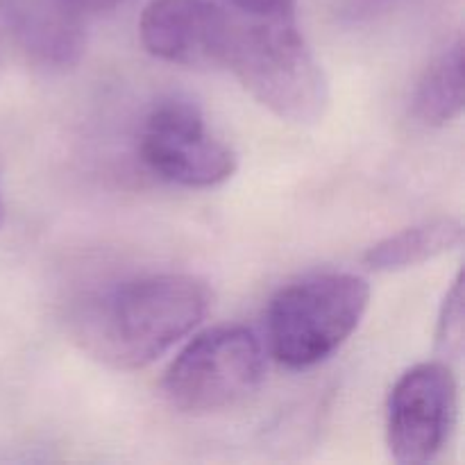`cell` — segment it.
Here are the masks:
<instances>
[{"label": "cell", "instance_id": "obj_8", "mask_svg": "<svg viewBox=\"0 0 465 465\" xmlns=\"http://www.w3.org/2000/svg\"><path fill=\"white\" fill-rule=\"evenodd\" d=\"M23 45L48 64H71L84 48L82 12L71 0H18L12 12Z\"/></svg>", "mask_w": 465, "mask_h": 465}, {"label": "cell", "instance_id": "obj_6", "mask_svg": "<svg viewBox=\"0 0 465 465\" xmlns=\"http://www.w3.org/2000/svg\"><path fill=\"white\" fill-rule=\"evenodd\" d=\"M459 411V389L445 361L409 368L389 395L386 443L398 463H430L450 443Z\"/></svg>", "mask_w": 465, "mask_h": 465}, {"label": "cell", "instance_id": "obj_3", "mask_svg": "<svg viewBox=\"0 0 465 465\" xmlns=\"http://www.w3.org/2000/svg\"><path fill=\"white\" fill-rule=\"evenodd\" d=\"M371 284L352 272H318L277 291L266 312L268 348L289 371L327 361L359 330Z\"/></svg>", "mask_w": 465, "mask_h": 465}, {"label": "cell", "instance_id": "obj_1", "mask_svg": "<svg viewBox=\"0 0 465 465\" xmlns=\"http://www.w3.org/2000/svg\"><path fill=\"white\" fill-rule=\"evenodd\" d=\"M209 307L212 291L198 277H136L86 302L75 321V336L98 361L116 371H139L189 336Z\"/></svg>", "mask_w": 465, "mask_h": 465}, {"label": "cell", "instance_id": "obj_12", "mask_svg": "<svg viewBox=\"0 0 465 465\" xmlns=\"http://www.w3.org/2000/svg\"><path fill=\"white\" fill-rule=\"evenodd\" d=\"M227 3L254 21L295 18V0H227Z\"/></svg>", "mask_w": 465, "mask_h": 465}, {"label": "cell", "instance_id": "obj_9", "mask_svg": "<svg viewBox=\"0 0 465 465\" xmlns=\"http://www.w3.org/2000/svg\"><path fill=\"white\" fill-rule=\"evenodd\" d=\"M463 241V225L457 218H434L418 223L402 232L377 241L366 250L363 263L375 272H398L431 262L450 250L459 248Z\"/></svg>", "mask_w": 465, "mask_h": 465}, {"label": "cell", "instance_id": "obj_10", "mask_svg": "<svg viewBox=\"0 0 465 465\" xmlns=\"http://www.w3.org/2000/svg\"><path fill=\"white\" fill-rule=\"evenodd\" d=\"M463 112V39L450 44L422 73L413 94V116L427 127H443Z\"/></svg>", "mask_w": 465, "mask_h": 465}, {"label": "cell", "instance_id": "obj_4", "mask_svg": "<svg viewBox=\"0 0 465 465\" xmlns=\"http://www.w3.org/2000/svg\"><path fill=\"white\" fill-rule=\"evenodd\" d=\"M266 375L262 341L241 325L195 336L163 377L168 404L189 416H209L248 400Z\"/></svg>", "mask_w": 465, "mask_h": 465}, {"label": "cell", "instance_id": "obj_13", "mask_svg": "<svg viewBox=\"0 0 465 465\" xmlns=\"http://www.w3.org/2000/svg\"><path fill=\"white\" fill-rule=\"evenodd\" d=\"M116 3H121V0H71L73 7L80 9L82 14L104 12V9H112Z\"/></svg>", "mask_w": 465, "mask_h": 465}, {"label": "cell", "instance_id": "obj_2", "mask_svg": "<svg viewBox=\"0 0 465 465\" xmlns=\"http://www.w3.org/2000/svg\"><path fill=\"white\" fill-rule=\"evenodd\" d=\"M225 66L272 116L316 125L330 107V80L295 18L236 23Z\"/></svg>", "mask_w": 465, "mask_h": 465}, {"label": "cell", "instance_id": "obj_11", "mask_svg": "<svg viewBox=\"0 0 465 465\" xmlns=\"http://www.w3.org/2000/svg\"><path fill=\"white\" fill-rule=\"evenodd\" d=\"M465 312H463V275L454 277L452 286L445 293L440 307L439 325H436V350L448 361L461 359L465 345Z\"/></svg>", "mask_w": 465, "mask_h": 465}, {"label": "cell", "instance_id": "obj_7", "mask_svg": "<svg viewBox=\"0 0 465 465\" xmlns=\"http://www.w3.org/2000/svg\"><path fill=\"white\" fill-rule=\"evenodd\" d=\"M236 21L212 0H150L139 36L153 57L180 66L225 64Z\"/></svg>", "mask_w": 465, "mask_h": 465}, {"label": "cell", "instance_id": "obj_5", "mask_svg": "<svg viewBox=\"0 0 465 465\" xmlns=\"http://www.w3.org/2000/svg\"><path fill=\"white\" fill-rule=\"evenodd\" d=\"M139 153L162 180L186 189H213L236 173V154L213 136L195 104L166 100L145 118Z\"/></svg>", "mask_w": 465, "mask_h": 465}]
</instances>
